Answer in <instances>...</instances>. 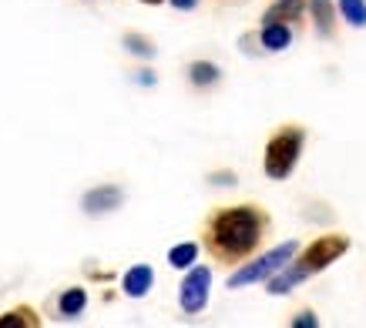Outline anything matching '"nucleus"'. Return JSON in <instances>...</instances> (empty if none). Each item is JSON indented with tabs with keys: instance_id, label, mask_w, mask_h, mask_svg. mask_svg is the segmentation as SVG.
Wrapping results in <instances>:
<instances>
[{
	"instance_id": "f257e3e1",
	"label": "nucleus",
	"mask_w": 366,
	"mask_h": 328,
	"mask_svg": "<svg viewBox=\"0 0 366 328\" xmlns=\"http://www.w3.org/2000/svg\"><path fill=\"white\" fill-rule=\"evenodd\" d=\"M269 218L256 205H239L222 214H215L209 224V248L226 261H239L259 248Z\"/></svg>"
},
{
	"instance_id": "f03ea898",
	"label": "nucleus",
	"mask_w": 366,
	"mask_h": 328,
	"mask_svg": "<svg viewBox=\"0 0 366 328\" xmlns=\"http://www.w3.org/2000/svg\"><path fill=\"white\" fill-rule=\"evenodd\" d=\"M303 141H306V131L303 128H282L279 135L269 141V148H266V175L275 181H282L289 175L296 161H299V154H303Z\"/></svg>"
},
{
	"instance_id": "7ed1b4c3",
	"label": "nucleus",
	"mask_w": 366,
	"mask_h": 328,
	"mask_svg": "<svg viewBox=\"0 0 366 328\" xmlns=\"http://www.w3.org/2000/svg\"><path fill=\"white\" fill-rule=\"evenodd\" d=\"M296 252H299V245H296V241H286V245H279V248H273L269 254H262L259 261H249L245 268L235 271V275L229 278V288H242V285H252V282H262V278H269V275H275L279 268H286L292 258H296Z\"/></svg>"
},
{
	"instance_id": "20e7f679",
	"label": "nucleus",
	"mask_w": 366,
	"mask_h": 328,
	"mask_svg": "<svg viewBox=\"0 0 366 328\" xmlns=\"http://www.w3.org/2000/svg\"><path fill=\"white\" fill-rule=\"evenodd\" d=\"M350 248V238L346 235H322V238H316L309 248L303 252V258H299V265H292V268L299 271V275H316V271L329 268L339 254Z\"/></svg>"
},
{
	"instance_id": "39448f33",
	"label": "nucleus",
	"mask_w": 366,
	"mask_h": 328,
	"mask_svg": "<svg viewBox=\"0 0 366 328\" xmlns=\"http://www.w3.org/2000/svg\"><path fill=\"white\" fill-rule=\"evenodd\" d=\"M209 285H212V271L209 268H192L188 271V278L182 282V308L188 315H195L205 308V301H209Z\"/></svg>"
},
{
	"instance_id": "423d86ee",
	"label": "nucleus",
	"mask_w": 366,
	"mask_h": 328,
	"mask_svg": "<svg viewBox=\"0 0 366 328\" xmlns=\"http://www.w3.org/2000/svg\"><path fill=\"white\" fill-rule=\"evenodd\" d=\"M122 205V191L118 188H98V191H88L84 194V211H91V214H101V211H111Z\"/></svg>"
},
{
	"instance_id": "0eeeda50",
	"label": "nucleus",
	"mask_w": 366,
	"mask_h": 328,
	"mask_svg": "<svg viewBox=\"0 0 366 328\" xmlns=\"http://www.w3.org/2000/svg\"><path fill=\"white\" fill-rule=\"evenodd\" d=\"M152 282H155L152 268H148V265H135V268L124 275V292H128L131 299H141V295L152 288Z\"/></svg>"
},
{
	"instance_id": "6e6552de",
	"label": "nucleus",
	"mask_w": 366,
	"mask_h": 328,
	"mask_svg": "<svg viewBox=\"0 0 366 328\" xmlns=\"http://www.w3.org/2000/svg\"><path fill=\"white\" fill-rule=\"evenodd\" d=\"M309 14L316 20V30L322 37L333 34V24H336V11H333V0H309Z\"/></svg>"
},
{
	"instance_id": "1a4fd4ad",
	"label": "nucleus",
	"mask_w": 366,
	"mask_h": 328,
	"mask_svg": "<svg viewBox=\"0 0 366 328\" xmlns=\"http://www.w3.org/2000/svg\"><path fill=\"white\" fill-rule=\"evenodd\" d=\"M262 44H266V50H286L292 44V30L286 24H266Z\"/></svg>"
},
{
	"instance_id": "9d476101",
	"label": "nucleus",
	"mask_w": 366,
	"mask_h": 328,
	"mask_svg": "<svg viewBox=\"0 0 366 328\" xmlns=\"http://www.w3.org/2000/svg\"><path fill=\"white\" fill-rule=\"evenodd\" d=\"M84 305H88L84 288H67V292L61 295V315L64 318H77V315L84 312Z\"/></svg>"
},
{
	"instance_id": "9b49d317",
	"label": "nucleus",
	"mask_w": 366,
	"mask_h": 328,
	"mask_svg": "<svg viewBox=\"0 0 366 328\" xmlns=\"http://www.w3.org/2000/svg\"><path fill=\"white\" fill-rule=\"evenodd\" d=\"M195 258H199V245H192V241H185V245H175V248L168 252V261H171L175 268H188Z\"/></svg>"
},
{
	"instance_id": "f8f14e48",
	"label": "nucleus",
	"mask_w": 366,
	"mask_h": 328,
	"mask_svg": "<svg viewBox=\"0 0 366 328\" xmlns=\"http://www.w3.org/2000/svg\"><path fill=\"white\" fill-rule=\"evenodd\" d=\"M339 11L353 27H366V0H339Z\"/></svg>"
},
{
	"instance_id": "ddd939ff",
	"label": "nucleus",
	"mask_w": 366,
	"mask_h": 328,
	"mask_svg": "<svg viewBox=\"0 0 366 328\" xmlns=\"http://www.w3.org/2000/svg\"><path fill=\"white\" fill-rule=\"evenodd\" d=\"M299 14H303V11H299L296 0H282L279 7L266 11V24H282V20H292V17H299Z\"/></svg>"
},
{
	"instance_id": "4468645a",
	"label": "nucleus",
	"mask_w": 366,
	"mask_h": 328,
	"mask_svg": "<svg viewBox=\"0 0 366 328\" xmlns=\"http://www.w3.org/2000/svg\"><path fill=\"white\" fill-rule=\"evenodd\" d=\"M192 81L195 84H212V81H218V67L215 64H192Z\"/></svg>"
},
{
	"instance_id": "2eb2a0df",
	"label": "nucleus",
	"mask_w": 366,
	"mask_h": 328,
	"mask_svg": "<svg viewBox=\"0 0 366 328\" xmlns=\"http://www.w3.org/2000/svg\"><path fill=\"white\" fill-rule=\"evenodd\" d=\"M27 308H20V312H11L0 318V328H17V325H37V318H27Z\"/></svg>"
},
{
	"instance_id": "dca6fc26",
	"label": "nucleus",
	"mask_w": 366,
	"mask_h": 328,
	"mask_svg": "<svg viewBox=\"0 0 366 328\" xmlns=\"http://www.w3.org/2000/svg\"><path fill=\"white\" fill-rule=\"evenodd\" d=\"M124 44H128V50H135V54H141V57H152V54H155L152 41H145V37H138V34H128V37H124Z\"/></svg>"
},
{
	"instance_id": "f3484780",
	"label": "nucleus",
	"mask_w": 366,
	"mask_h": 328,
	"mask_svg": "<svg viewBox=\"0 0 366 328\" xmlns=\"http://www.w3.org/2000/svg\"><path fill=\"white\" fill-rule=\"evenodd\" d=\"M292 325H316V315H313V312H303L299 318H296V322H292Z\"/></svg>"
},
{
	"instance_id": "a211bd4d",
	"label": "nucleus",
	"mask_w": 366,
	"mask_h": 328,
	"mask_svg": "<svg viewBox=\"0 0 366 328\" xmlns=\"http://www.w3.org/2000/svg\"><path fill=\"white\" fill-rule=\"evenodd\" d=\"M171 4H175V7H178V11H192V7H195V4H199V0H171Z\"/></svg>"
},
{
	"instance_id": "6ab92c4d",
	"label": "nucleus",
	"mask_w": 366,
	"mask_h": 328,
	"mask_svg": "<svg viewBox=\"0 0 366 328\" xmlns=\"http://www.w3.org/2000/svg\"><path fill=\"white\" fill-rule=\"evenodd\" d=\"M145 4H162V0H145Z\"/></svg>"
}]
</instances>
